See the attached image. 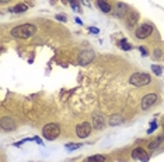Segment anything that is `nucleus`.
Masks as SVG:
<instances>
[{
    "instance_id": "obj_11",
    "label": "nucleus",
    "mask_w": 164,
    "mask_h": 162,
    "mask_svg": "<svg viewBox=\"0 0 164 162\" xmlns=\"http://www.w3.org/2000/svg\"><path fill=\"white\" fill-rule=\"evenodd\" d=\"M137 20H139V14L137 11H129L126 14V25L128 28H133L136 25Z\"/></svg>"
},
{
    "instance_id": "obj_19",
    "label": "nucleus",
    "mask_w": 164,
    "mask_h": 162,
    "mask_svg": "<svg viewBox=\"0 0 164 162\" xmlns=\"http://www.w3.org/2000/svg\"><path fill=\"white\" fill-rule=\"evenodd\" d=\"M152 70H153V73H154L156 75H161V73H163V67L158 66V64H153Z\"/></svg>"
},
{
    "instance_id": "obj_4",
    "label": "nucleus",
    "mask_w": 164,
    "mask_h": 162,
    "mask_svg": "<svg viewBox=\"0 0 164 162\" xmlns=\"http://www.w3.org/2000/svg\"><path fill=\"white\" fill-rule=\"evenodd\" d=\"M152 32H153L152 24H149V22H142V24L136 28L135 35H136L137 39H146V38H149V36L152 35Z\"/></svg>"
},
{
    "instance_id": "obj_5",
    "label": "nucleus",
    "mask_w": 164,
    "mask_h": 162,
    "mask_svg": "<svg viewBox=\"0 0 164 162\" xmlns=\"http://www.w3.org/2000/svg\"><path fill=\"white\" fill-rule=\"evenodd\" d=\"M157 95L156 94H147V95H145L142 98V101H140V108L143 109V111H149L150 108H153V106L157 103Z\"/></svg>"
},
{
    "instance_id": "obj_23",
    "label": "nucleus",
    "mask_w": 164,
    "mask_h": 162,
    "mask_svg": "<svg viewBox=\"0 0 164 162\" xmlns=\"http://www.w3.org/2000/svg\"><path fill=\"white\" fill-rule=\"evenodd\" d=\"M88 32H91V34H100V30H98V28H95V27H90V28H88Z\"/></svg>"
},
{
    "instance_id": "obj_25",
    "label": "nucleus",
    "mask_w": 164,
    "mask_h": 162,
    "mask_svg": "<svg viewBox=\"0 0 164 162\" xmlns=\"http://www.w3.org/2000/svg\"><path fill=\"white\" fill-rule=\"evenodd\" d=\"M161 56V51L160 49H156L154 51V57H160Z\"/></svg>"
},
{
    "instance_id": "obj_6",
    "label": "nucleus",
    "mask_w": 164,
    "mask_h": 162,
    "mask_svg": "<svg viewBox=\"0 0 164 162\" xmlns=\"http://www.w3.org/2000/svg\"><path fill=\"white\" fill-rule=\"evenodd\" d=\"M91 130H93V124L88 123V122H84V123L79 124V126L76 127V134H77V137H80V138H86L90 136Z\"/></svg>"
},
{
    "instance_id": "obj_28",
    "label": "nucleus",
    "mask_w": 164,
    "mask_h": 162,
    "mask_svg": "<svg viewBox=\"0 0 164 162\" xmlns=\"http://www.w3.org/2000/svg\"><path fill=\"white\" fill-rule=\"evenodd\" d=\"M163 129H164V123H163Z\"/></svg>"
},
{
    "instance_id": "obj_21",
    "label": "nucleus",
    "mask_w": 164,
    "mask_h": 162,
    "mask_svg": "<svg viewBox=\"0 0 164 162\" xmlns=\"http://www.w3.org/2000/svg\"><path fill=\"white\" fill-rule=\"evenodd\" d=\"M82 147V144H74V143H69V144H66V148L69 151H73V150H77V148Z\"/></svg>"
},
{
    "instance_id": "obj_12",
    "label": "nucleus",
    "mask_w": 164,
    "mask_h": 162,
    "mask_svg": "<svg viewBox=\"0 0 164 162\" xmlns=\"http://www.w3.org/2000/svg\"><path fill=\"white\" fill-rule=\"evenodd\" d=\"M128 13H129V11H128V6L125 3L118 2V3L115 4V14H116V17H119V18L126 17Z\"/></svg>"
},
{
    "instance_id": "obj_8",
    "label": "nucleus",
    "mask_w": 164,
    "mask_h": 162,
    "mask_svg": "<svg viewBox=\"0 0 164 162\" xmlns=\"http://www.w3.org/2000/svg\"><path fill=\"white\" fill-rule=\"evenodd\" d=\"M2 129L4 132H13V130L17 129V123H15V120L10 116H4L2 117Z\"/></svg>"
},
{
    "instance_id": "obj_9",
    "label": "nucleus",
    "mask_w": 164,
    "mask_h": 162,
    "mask_svg": "<svg viewBox=\"0 0 164 162\" xmlns=\"http://www.w3.org/2000/svg\"><path fill=\"white\" fill-rule=\"evenodd\" d=\"M94 59V52L91 51V49H87V51H83L79 56V64L82 66H86V64L91 63Z\"/></svg>"
},
{
    "instance_id": "obj_26",
    "label": "nucleus",
    "mask_w": 164,
    "mask_h": 162,
    "mask_svg": "<svg viewBox=\"0 0 164 162\" xmlns=\"http://www.w3.org/2000/svg\"><path fill=\"white\" fill-rule=\"evenodd\" d=\"M76 22H77V24H80V25L83 24V21H82V20H80V18H77V17H76Z\"/></svg>"
},
{
    "instance_id": "obj_3",
    "label": "nucleus",
    "mask_w": 164,
    "mask_h": 162,
    "mask_svg": "<svg viewBox=\"0 0 164 162\" xmlns=\"http://www.w3.org/2000/svg\"><path fill=\"white\" fill-rule=\"evenodd\" d=\"M129 83L135 87H145L152 83V77L147 73H133L129 77Z\"/></svg>"
},
{
    "instance_id": "obj_17",
    "label": "nucleus",
    "mask_w": 164,
    "mask_h": 162,
    "mask_svg": "<svg viewBox=\"0 0 164 162\" xmlns=\"http://www.w3.org/2000/svg\"><path fill=\"white\" fill-rule=\"evenodd\" d=\"M105 156L104 155H93V156H88L86 162H105Z\"/></svg>"
},
{
    "instance_id": "obj_7",
    "label": "nucleus",
    "mask_w": 164,
    "mask_h": 162,
    "mask_svg": "<svg viewBox=\"0 0 164 162\" xmlns=\"http://www.w3.org/2000/svg\"><path fill=\"white\" fill-rule=\"evenodd\" d=\"M131 156L133 159H139V161H142V162H149V159H150V155L145 151V148H140V147L135 148V150L132 151Z\"/></svg>"
},
{
    "instance_id": "obj_13",
    "label": "nucleus",
    "mask_w": 164,
    "mask_h": 162,
    "mask_svg": "<svg viewBox=\"0 0 164 162\" xmlns=\"http://www.w3.org/2000/svg\"><path fill=\"white\" fill-rule=\"evenodd\" d=\"M97 7L101 10L103 13H109L111 11V3H109L108 0H97Z\"/></svg>"
},
{
    "instance_id": "obj_24",
    "label": "nucleus",
    "mask_w": 164,
    "mask_h": 162,
    "mask_svg": "<svg viewBox=\"0 0 164 162\" xmlns=\"http://www.w3.org/2000/svg\"><path fill=\"white\" fill-rule=\"evenodd\" d=\"M56 20H59V21H66V17H65V15L58 14V15H56Z\"/></svg>"
},
{
    "instance_id": "obj_27",
    "label": "nucleus",
    "mask_w": 164,
    "mask_h": 162,
    "mask_svg": "<svg viewBox=\"0 0 164 162\" xmlns=\"http://www.w3.org/2000/svg\"><path fill=\"white\" fill-rule=\"evenodd\" d=\"M2 2V4H6V3H9V2H11V0H0Z\"/></svg>"
},
{
    "instance_id": "obj_20",
    "label": "nucleus",
    "mask_w": 164,
    "mask_h": 162,
    "mask_svg": "<svg viewBox=\"0 0 164 162\" xmlns=\"http://www.w3.org/2000/svg\"><path fill=\"white\" fill-rule=\"evenodd\" d=\"M156 129H157V120H152L150 122V129L147 130V134H152Z\"/></svg>"
},
{
    "instance_id": "obj_2",
    "label": "nucleus",
    "mask_w": 164,
    "mask_h": 162,
    "mask_svg": "<svg viewBox=\"0 0 164 162\" xmlns=\"http://www.w3.org/2000/svg\"><path fill=\"white\" fill-rule=\"evenodd\" d=\"M61 134V126L58 123H48L44 126L42 129V136L44 138H46L48 141L56 140Z\"/></svg>"
},
{
    "instance_id": "obj_22",
    "label": "nucleus",
    "mask_w": 164,
    "mask_h": 162,
    "mask_svg": "<svg viewBox=\"0 0 164 162\" xmlns=\"http://www.w3.org/2000/svg\"><path fill=\"white\" fill-rule=\"evenodd\" d=\"M139 51H140V53H142L143 56H147V53H149V52H147V49H146L145 46H139Z\"/></svg>"
},
{
    "instance_id": "obj_1",
    "label": "nucleus",
    "mask_w": 164,
    "mask_h": 162,
    "mask_svg": "<svg viewBox=\"0 0 164 162\" xmlns=\"http://www.w3.org/2000/svg\"><path fill=\"white\" fill-rule=\"evenodd\" d=\"M36 27L34 24H23V25H17L11 30V36L13 38H18V39H27L35 34Z\"/></svg>"
},
{
    "instance_id": "obj_16",
    "label": "nucleus",
    "mask_w": 164,
    "mask_h": 162,
    "mask_svg": "<svg viewBox=\"0 0 164 162\" xmlns=\"http://www.w3.org/2000/svg\"><path fill=\"white\" fill-rule=\"evenodd\" d=\"M163 140H164V136H158L157 138H154L149 144V150H156V148H158V145L163 143Z\"/></svg>"
},
{
    "instance_id": "obj_14",
    "label": "nucleus",
    "mask_w": 164,
    "mask_h": 162,
    "mask_svg": "<svg viewBox=\"0 0 164 162\" xmlns=\"http://www.w3.org/2000/svg\"><path fill=\"white\" fill-rule=\"evenodd\" d=\"M124 122V117L121 115H112V116L109 117V126H118Z\"/></svg>"
},
{
    "instance_id": "obj_18",
    "label": "nucleus",
    "mask_w": 164,
    "mask_h": 162,
    "mask_svg": "<svg viewBox=\"0 0 164 162\" xmlns=\"http://www.w3.org/2000/svg\"><path fill=\"white\" fill-rule=\"evenodd\" d=\"M119 46H121V48L124 49V51H131V49H132V46L129 45V43H128V41H126L125 38L122 39L121 42H119Z\"/></svg>"
},
{
    "instance_id": "obj_10",
    "label": "nucleus",
    "mask_w": 164,
    "mask_h": 162,
    "mask_svg": "<svg viewBox=\"0 0 164 162\" xmlns=\"http://www.w3.org/2000/svg\"><path fill=\"white\" fill-rule=\"evenodd\" d=\"M93 127L97 130H103L105 127V120H104V116L101 113H94L93 115Z\"/></svg>"
},
{
    "instance_id": "obj_15",
    "label": "nucleus",
    "mask_w": 164,
    "mask_h": 162,
    "mask_svg": "<svg viewBox=\"0 0 164 162\" xmlns=\"http://www.w3.org/2000/svg\"><path fill=\"white\" fill-rule=\"evenodd\" d=\"M27 9H28L27 4L20 3V4H17V6H14V7H10L9 10L11 13H24V11H27Z\"/></svg>"
}]
</instances>
